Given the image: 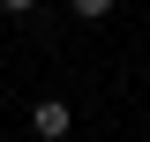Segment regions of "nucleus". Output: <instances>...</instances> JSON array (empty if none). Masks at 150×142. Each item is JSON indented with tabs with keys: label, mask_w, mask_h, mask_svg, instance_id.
<instances>
[{
	"label": "nucleus",
	"mask_w": 150,
	"mask_h": 142,
	"mask_svg": "<svg viewBox=\"0 0 150 142\" xmlns=\"http://www.w3.org/2000/svg\"><path fill=\"white\" fill-rule=\"evenodd\" d=\"M75 15H83V22H105V15H112V0H75Z\"/></svg>",
	"instance_id": "obj_2"
},
{
	"label": "nucleus",
	"mask_w": 150,
	"mask_h": 142,
	"mask_svg": "<svg viewBox=\"0 0 150 142\" xmlns=\"http://www.w3.org/2000/svg\"><path fill=\"white\" fill-rule=\"evenodd\" d=\"M68 127H75V112L60 105V97H45V105H30V135H38V142H60Z\"/></svg>",
	"instance_id": "obj_1"
},
{
	"label": "nucleus",
	"mask_w": 150,
	"mask_h": 142,
	"mask_svg": "<svg viewBox=\"0 0 150 142\" xmlns=\"http://www.w3.org/2000/svg\"><path fill=\"white\" fill-rule=\"evenodd\" d=\"M0 8H8V15H30V8H38V0H0Z\"/></svg>",
	"instance_id": "obj_3"
}]
</instances>
